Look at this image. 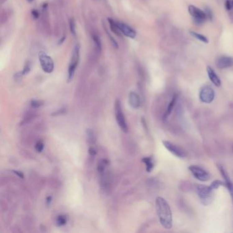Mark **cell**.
Instances as JSON below:
<instances>
[{
  "mask_svg": "<svg viewBox=\"0 0 233 233\" xmlns=\"http://www.w3.org/2000/svg\"><path fill=\"white\" fill-rule=\"evenodd\" d=\"M155 204L161 224L166 229H170L172 227V215L168 203L164 198L158 197Z\"/></svg>",
  "mask_w": 233,
  "mask_h": 233,
  "instance_id": "cell-1",
  "label": "cell"
},
{
  "mask_svg": "<svg viewBox=\"0 0 233 233\" xmlns=\"http://www.w3.org/2000/svg\"><path fill=\"white\" fill-rule=\"evenodd\" d=\"M80 45L79 44H76L73 49L69 66H68V82H70L73 80L75 71H76L77 69L79 62H80Z\"/></svg>",
  "mask_w": 233,
  "mask_h": 233,
  "instance_id": "cell-2",
  "label": "cell"
},
{
  "mask_svg": "<svg viewBox=\"0 0 233 233\" xmlns=\"http://www.w3.org/2000/svg\"><path fill=\"white\" fill-rule=\"evenodd\" d=\"M197 193L198 197L204 205H208L211 203L213 200V191L211 186L203 185H198L196 187Z\"/></svg>",
  "mask_w": 233,
  "mask_h": 233,
  "instance_id": "cell-3",
  "label": "cell"
},
{
  "mask_svg": "<svg viewBox=\"0 0 233 233\" xmlns=\"http://www.w3.org/2000/svg\"><path fill=\"white\" fill-rule=\"evenodd\" d=\"M188 11H189L191 16L193 17L194 23L198 25H203L208 19L206 12L194 5L189 6Z\"/></svg>",
  "mask_w": 233,
  "mask_h": 233,
  "instance_id": "cell-4",
  "label": "cell"
},
{
  "mask_svg": "<svg viewBox=\"0 0 233 233\" xmlns=\"http://www.w3.org/2000/svg\"><path fill=\"white\" fill-rule=\"evenodd\" d=\"M39 57L43 71L45 72L46 73H52L54 69V63L52 58L48 56L44 51H40L39 55Z\"/></svg>",
  "mask_w": 233,
  "mask_h": 233,
  "instance_id": "cell-5",
  "label": "cell"
},
{
  "mask_svg": "<svg viewBox=\"0 0 233 233\" xmlns=\"http://www.w3.org/2000/svg\"><path fill=\"white\" fill-rule=\"evenodd\" d=\"M115 114L116 121L118 122V125L121 129L122 131L125 133L128 132V126L125 121V117L123 114L121 102L118 100H116L115 102Z\"/></svg>",
  "mask_w": 233,
  "mask_h": 233,
  "instance_id": "cell-6",
  "label": "cell"
},
{
  "mask_svg": "<svg viewBox=\"0 0 233 233\" xmlns=\"http://www.w3.org/2000/svg\"><path fill=\"white\" fill-rule=\"evenodd\" d=\"M200 100L205 103H211L214 100L215 92L213 89L208 85L201 88L199 93Z\"/></svg>",
  "mask_w": 233,
  "mask_h": 233,
  "instance_id": "cell-7",
  "label": "cell"
},
{
  "mask_svg": "<svg viewBox=\"0 0 233 233\" xmlns=\"http://www.w3.org/2000/svg\"><path fill=\"white\" fill-rule=\"evenodd\" d=\"M189 170L191 171L193 175L198 180L200 181H207L209 180L210 176L208 173L205 171L202 167L198 166H190Z\"/></svg>",
  "mask_w": 233,
  "mask_h": 233,
  "instance_id": "cell-8",
  "label": "cell"
},
{
  "mask_svg": "<svg viewBox=\"0 0 233 233\" xmlns=\"http://www.w3.org/2000/svg\"><path fill=\"white\" fill-rule=\"evenodd\" d=\"M163 144L171 153H172L174 155L179 157V158H184L186 157L185 151L174 144L168 141H163Z\"/></svg>",
  "mask_w": 233,
  "mask_h": 233,
  "instance_id": "cell-9",
  "label": "cell"
},
{
  "mask_svg": "<svg viewBox=\"0 0 233 233\" xmlns=\"http://www.w3.org/2000/svg\"><path fill=\"white\" fill-rule=\"evenodd\" d=\"M215 64L219 69H224L232 67L233 66V57L230 56H221L217 60Z\"/></svg>",
  "mask_w": 233,
  "mask_h": 233,
  "instance_id": "cell-10",
  "label": "cell"
},
{
  "mask_svg": "<svg viewBox=\"0 0 233 233\" xmlns=\"http://www.w3.org/2000/svg\"><path fill=\"white\" fill-rule=\"evenodd\" d=\"M117 24L123 35L127 36L130 39H134L136 36V32L132 27L122 22H117Z\"/></svg>",
  "mask_w": 233,
  "mask_h": 233,
  "instance_id": "cell-11",
  "label": "cell"
},
{
  "mask_svg": "<svg viewBox=\"0 0 233 233\" xmlns=\"http://www.w3.org/2000/svg\"><path fill=\"white\" fill-rule=\"evenodd\" d=\"M218 167H219V170H220V171L222 176H223V178L225 180V186L226 187V188L229 191V192H230V194H231L232 200V203H233V185H232V183L231 182L230 177H229L228 173L226 172V171L224 170L223 166L219 165Z\"/></svg>",
  "mask_w": 233,
  "mask_h": 233,
  "instance_id": "cell-12",
  "label": "cell"
},
{
  "mask_svg": "<svg viewBox=\"0 0 233 233\" xmlns=\"http://www.w3.org/2000/svg\"><path fill=\"white\" fill-rule=\"evenodd\" d=\"M207 73H208V76L209 77L210 80L211 81L212 83H213L215 85H216L217 87H220L222 82L220 77H218V75L215 73V71L213 70V68L211 67L210 66H208L207 68Z\"/></svg>",
  "mask_w": 233,
  "mask_h": 233,
  "instance_id": "cell-13",
  "label": "cell"
},
{
  "mask_svg": "<svg viewBox=\"0 0 233 233\" xmlns=\"http://www.w3.org/2000/svg\"><path fill=\"white\" fill-rule=\"evenodd\" d=\"M129 102L132 107L137 109L140 105V98L138 94L135 92H131L129 97Z\"/></svg>",
  "mask_w": 233,
  "mask_h": 233,
  "instance_id": "cell-14",
  "label": "cell"
},
{
  "mask_svg": "<svg viewBox=\"0 0 233 233\" xmlns=\"http://www.w3.org/2000/svg\"><path fill=\"white\" fill-rule=\"evenodd\" d=\"M176 100H177V95L176 94H174L173 96L172 100H171V101L170 102V103H169L168 106H167V111L166 112L165 115H164V119H167V118H168V116L170 115L171 112H172V109H173V108L174 107V105H175V104H176Z\"/></svg>",
  "mask_w": 233,
  "mask_h": 233,
  "instance_id": "cell-15",
  "label": "cell"
},
{
  "mask_svg": "<svg viewBox=\"0 0 233 233\" xmlns=\"http://www.w3.org/2000/svg\"><path fill=\"white\" fill-rule=\"evenodd\" d=\"M108 21L109 23V25H110V29L112 32L118 36H122V34L121 32V31L119 29L117 22L114 21L112 20V19H108Z\"/></svg>",
  "mask_w": 233,
  "mask_h": 233,
  "instance_id": "cell-16",
  "label": "cell"
},
{
  "mask_svg": "<svg viewBox=\"0 0 233 233\" xmlns=\"http://www.w3.org/2000/svg\"><path fill=\"white\" fill-rule=\"evenodd\" d=\"M142 162L145 164L146 167V171L150 172L154 168V162L152 157H144L142 159Z\"/></svg>",
  "mask_w": 233,
  "mask_h": 233,
  "instance_id": "cell-17",
  "label": "cell"
},
{
  "mask_svg": "<svg viewBox=\"0 0 233 233\" xmlns=\"http://www.w3.org/2000/svg\"><path fill=\"white\" fill-rule=\"evenodd\" d=\"M86 136L87 140L89 144H94L97 141V137H96L94 131L91 129H88L86 130Z\"/></svg>",
  "mask_w": 233,
  "mask_h": 233,
  "instance_id": "cell-18",
  "label": "cell"
},
{
  "mask_svg": "<svg viewBox=\"0 0 233 233\" xmlns=\"http://www.w3.org/2000/svg\"><path fill=\"white\" fill-rule=\"evenodd\" d=\"M190 34L191 36H192L193 37L196 38V39L201 41V42H203L204 43H208V38L206 37L205 36H204V35H203V34H201L200 33H198L196 32H194V31H190Z\"/></svg>",
  "mask_w": 233,
  "mask_h": 233,
  "instance_id": "cell-19",
  "label": "cell"
},
{
  "mask_svg": "<svg viewBox=\"0 0 233 233\" xmlns=\"http://www.w3.org/2000/svg\"><path fill=\"white\" fill-rule=\"evenodd\" d=\"M68 221V217L66 215H61L57 216L56 220V224L57 226H62L65 224H66Z\"/></svg>",
  "mask_w": 233,
  "mask_h": 233,
  "instance_id": "cell-20",
  "label": "cell"
},
{
  "mask_svg": "<svg viewBox=\"0 0 233 233\" xmlns=\"http://www.w3.org/2000/svg\"><path fill=\"white\" fill-rule=\"evenodd\" d=\"M107 164H108V161L107 159H103L99 161V162L98 163V165H97L98 172L100 174L103 173L105 167L107 166Z\"/></svg>",
  "mask_w": 233,
  "mask_h": 233,
  "instance_id": "cell-21",
  "label": "cell"
},
{
  "mask_svg": "<svg viewBox=\"0 0 233 233\" xmlns=\"http://www.w3.org/2000/svg\"><path fill=\"white\" fill-rule=\"evenodd\" d=\"M92 39H93V40H94V43L95 44V46L96 47H97V49L98 51H101V40L100 39H99V37L96 35V34H94L93 36H92Z\"/></svg>",
  "mask_w": 233,
  "mask_h": 233,
  "instance_id": "cell-22",
  "label": "cell"
},
{
  "mask_svg": "<svg viewBox=\"0 0 233 233\" xmlns=\"http://www.w3.org/2000/svg\"><path fill=\"white\" fill-rule=\"evenodd\" d=\"M220 186H225V182H222L221 180H214L213 183H211V187L213 190H217Z\"/></svg>",
  "mask_w": 233,
  "mask_h": 233,
  "instance_id": "cell-23",
  "label": "cell"
},
{
  "mask_svg": "<svg viewBox=\"0 0 233 233\" xmlns=\"http://www.w3.org/2000/svg\"><path fill=\"white\" fill-rule=\"evenodd\" d=\"M70 31L73 35L76 34V25H75V21L73 19L70 20Z\"/></svg>",
  "mask_w": 233,
  "mask_h": 233,
  "instance_id": "cell-24",
  "label": "cell"
},
{
  "mask_svg": "<svg viewBox=\"0 0 233 233\" xmlns=\"http://www.w3.org/2000/svg\"><path fill=\"white\" fill-rule=\"evenodd\" d=\"M30 71V63L29 62H26L25 66H24L23 71H21L20 73L23 76V75H25L28 73Z\"/></svg>",
  "mask_w": 233,
  "mask_h": 233,
  "instance_id": "cell-25",
  "label": "cell"
},
{
  "mask_svg": "<svg viewBox=\"0 0 233 233\" xmlns=\"http://www.w3.org/2000/svg\"><path fill=\"white\" fill-rule=\"evenodd\" d=\"M204 12L207 14V18L212 21L213 19V12H212V10H211V8H208V7H206L204 9Z\"/></svg>",
  "mask_w": 233,
  "mask_h": 233,
  "instance_id": "cell-26",
  "label": "cell"
},
{
  "mask_svg": "<svg viewBox=\"0 0 233 233\" xmlns=\"http://www.w3.org/2000/svg\"><path fill=\"white\" fill-rule=\"evenodd\" d=\"M43 105V102L41 101H38V100H33L31 101V106L34 108H37L40 107Z\"/></svg>",
  "mask_w": 233,
  "mask_h": 233,
  "instance_id": "cell-27",
  "label": "cell"
},
{
  "mask_svg": "<svg viewBox=\"0 0 233 233\" xmlns=\"http://www.w3.org/2000/svg\"><path fill=\"white\" fill-rule=\"evenodd\" d=\"M225 8L227 11H231V10L233 8V4H232V0H226L225 2Z\"/></svg>",
  "mask_w": 233,
  "mask_h": 233,
  "instance_id": "cell-28",
  "label": "cell"
},
{
  "mask_svg": "<svg viewBox=\"0 0 233 233\" xmlns=\"http://www.w3.org/2000/svg\"><path fill=\"white\" fill-rule=\"evenodd\" d=\"M35 148L38 152H42L44 148V144L42 142H38L35 146Z\"/></svg>",
  "mask_w": 233,
  "mask_h": 233,
  "instance_id": "cell-29",
  "label": "cell"
},
{
  "mask_svg": "<svg viewBox=\"0 0 233 233\" xmlns=\"http://www.w3.org/2000/svg\"><path fill=\"white\" fill-rule=\"evenodd\" d=\"M107 32V36H108V37H109V40H111V42H112V44H113V46H114V47H116V48H118V43H117V42H116V41L115 40V39H114V38H113V37L110 35V34H109L107 32Z\"/></svg>",
  "mask_w": 233,
  "mask_h": 233,
  "instance_id": "cell-30",
  "label": "cell"
},
{
  "mask_svg": "<svg viewBox=\"0 0 233 233\" xmlns=\"http://www.w3.org/2000/svg\"><path fill=\"white\" fill-rule=\"evenodd\" d=\"M12 172L15 173L16 175L18 176L19 178H21V179H23L24 178V175H23V173L22 172H21V171H18V170H12Z\"/></svg>",
  "mask_w": 233,
  "mask_h": 233,
  "instance_id": "cell-31",
  "label": "cell"
},
{
  "mask_svg": "<svg viewBox=\"0 0 233 233\" xmlns=\"http://www.w3.org/2000/svg\"><path fill=\"white\" fill-rule=\"evenodd\" d=\"M32 15L34 19H38L39 17V12L36 10H33L32 11Z\"/></svg>",
  "mask_w": 233,
  "mask_h": 233,
  "instance_id": "cell-32",
  "label": "cell"
},
{
  "mask_svg": "<svg viewBox=\"0 0 233 233\" xmlns=\"http://www.w3.org/2000/svg\"><path fill=\"white\" fill-rule=\"evenodd\" d=\"M89 153H90V155L94 156L96 155V153H97V152H96V150H95L94 148H89Z\"/></svg>",
  "mask_w": 233,
  "mask_h": 233,
  "instance_id": "cell-33",
  "label": "cell"
},
{
  "mask_svg": "<svg viewBox=\"0 0 233 233\" xmlns=\"http://www.w3.org/2000/svg\"><path fill=\"white\" fill-rule=\"evenodd\" d=\"M51 200H52V198H51V196H48L47 198V204L49 205L50 204L51 202Z\"/></svg>",
  "mask_w": 233,
  "mask_h": 233,
  "instance_id": "cell-34",
  "label": "cell"
},
{
  "mask_svg": "<svg viewBox=\"0 0 233 233\" xmlns=\"http://www.w3.org/2000/svg\"><path fill=\"white\" fill-rule=\"evenodd\" d=\"M28 1H29L30 2H32V1H33V0H28Z\"/></svg>",
  "mask_w": 233,
  "mask_h": 233,
  "instance_id": "cell-35",
  "label": "cell"
}]
</instances>
